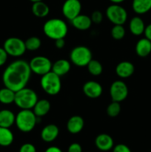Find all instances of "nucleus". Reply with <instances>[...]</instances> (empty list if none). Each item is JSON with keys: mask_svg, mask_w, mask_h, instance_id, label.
Returning a JSON list of instances; mask_svg holds the SVG:
<instances>
[{"mask_svg": "<svg viewBox=\"0 0 151 152\" xmlns=\"http://www.w3.org/2000/svg\"><path fill=\"white\" fill-rule=\"evenodd\" d=\"M136 53L140 57H146L151 53V41L147 38H142L136 45Z\"/></svg>", "mask_w": 151, "mask_h": 152, "instance_id": "19", "label": "nucleus"}, {"mask_svg": "<svg viewBox=\"0 0 151 152\" xmlns=\"http://www.w3.org/2000/svg\"><path fill=\"white\" fill-rule=\"evenodd\" d=\"M144 34L145 36V38H147L150 41H151V24H150L147 26L145 27Z\"/></svg>", "mask_w": 151, "mask_h": 152, "instance_id": "37", "label": "nucleus"}, {"mask_svg": "<svg viewBox=\"0 0 151 152\" xmlns=\"http://www.w3.org/2000/svg\"><path fill=\"white\" fill-rule=\"evenodd\" d=\"M33 14L38 18H44L50 13V7L43 1L33 3L31 7Z\"/></svg>", "mask_w": 151, "mask_h": 152, "instance_id": "24", "label": "nucleus"}, {"mask_svg": "<svg viewBox=\"0 0 151 152\" xmlns=\"http://www.w3.org/2000/svg\"><path fill=\"white\" fill-rule=\"evenodd\" d=\"M43 32L48 38L56 40L65 39L68 32L66 22L61 19L53 18L47 20L43 25Z\"/></svg>", "mask_w": 151, "mask_h": 152, "instance_id": "2", "label": "nucleus"}, {"mask_svg": "<svg viewBox=\"0 0 151 152\" xmlns=\"http://www.w3.org/2000/svg\"><path fill=\"white\" fill-rule=\"evenodd\" d=\"M96 148L102 151H108L114 147L113 139L107 134H100L95 140Z\"/></svg>", "mask_w": 151, "mask_h": 152, "instance_id": "13", "label": "nucleus"}, {"mask_svg": "<svg viewBox=\"0 0 151 152\" xmlns=\"http://www.w3.org/2000/svg\"><path fill=\"white\" fill-rule=\"evenodd\" d=\"M3 48L8 56L19 57L25 54L27 50L25 42L18 37H9L4 41Z\"/></svg>", "mask_w": 151, "mask_h": 152, "instance_id": "7", "label": "nucleus"}, {"mask_svg": "<svg viewBox=\"0 0 151 152\" xmlns=\"http://www.w3.org/2000/svg\"><path fill=\"white\" fill-rule=\"evenodd\" d=\"M134 71V65L132 62L128 61H122L115 67V73L120 78L122 79L129 78L133 75Z\"/></svg>", "mask_w": 151, "mask_h": 152, "instance_id": "15", "label": "nucleus"}, {"mask_svg": "<svg viewBox=\"0 0 151 152\" xmlns=\"http://www.w3.org/2000/svg\"><path fill=\"white\" fill-rule=\"evenodd\" d=\"M113 152H132L130 148L125 144L120 143L113 148Z\"/></svg>", "mask_w": 151, "mask_h": 152, "instance_id": "33", "label": "nucleus"}, {"mask_svg": "<svg viewBox=\"0 0 151 152\" xmlns=\"http://www.w3.org/2000/svg\"><path fill=\"white\" fill-rule=\"evenodd\" d=\"M16 115L9 109H2L0 111V127L10 129L15 123Z\"/></svg>", "mask_w": 151, "mask_h": 152, "instance_id": "22", "label": "nucleus"}, {"mask_svg": "<svg viewBox=\"0 0 151 152\" xmlns=\"http://www.w3.org/2000/svg\"><path fill=\"white\" fill-rule=\"evenodd\" d=\"M121 112V105L120 102L113 101L108 105L107 108V114L110 117H115Z\"/></svg>", "mask_w": 151, "mask_h": 152, "instance_id": "30", "label": "nucleus"}, {"mask_svg": "<svg viewBox=\"0 0 151 152\" xmlns=\"http://www.w3.org/2000/svg\"><path fill=\"white\" fill-rule=\"evenodd\" d=\"M39 118L31 109H21L16 115L15 124L20 132L28 133L33 130Z\"/></svg>", "mask_w": 151, "mask_h": 152, "instance_id": "3", "label": "nucleus"}, {"mask_svg": "<svg viewBox=\"0 0 151 152\" xmlns=\"http://www.w3.org/2000/svg\"><path fill=\"white\" fill-rule=\"evenodd\" d=\"M25 43L27 50H30V51H34V50H38L41 47V41L38 37H31L30 38L27 39Z\"/></svg>", "mask_w": 151, "mask_h": 152, "instance_id": "28", "label": "nucleus"}, {"mask_svg": "<svg viewBox=\"0 0 151 152\" xmlns=\"http://www.w3.org/2000/svg\"><path fill=\"white\" fill-rule=\"evenodd\" d=\"M70 68L71 65L69 61L67 59H60L53 63L51 71L61 77L68 74L70 70Z\"/></svg>", "mask_w": 151, "mask_h": 152, "instance_id": "18", "label": "nucleus"}, {"mask_svg": "<svg viewBox=\"0 0 151 152\" xmlns=\"http://www.w3.org/2000/svg\"><path fill=\"white\" fill-rule=\"evenodd\" d=\"M40 85L46 94L50 96H55L60 92L62 88L61 77L51 71L41 76Z\"/></svg>", "mask_w": 151, "mask_h": 152, "instance_id": "5", "label": "nucleus"}, {"mask_svg": "<svg viewBox=\"0 0 151 152\" xmlns=\"http://www.w3.org/2000/svg\"><path fill=\"white\" fill-rule=\"evenodd\" d=\"M50 108H51V105L47 99H38V101L33 108V111L37 117L41 118V117H44L48 114Z\"/></svg>", "mask_w": 151, "mask_h": 152, "instance_id": "20", "label": "nucleus"}, {"mask_svg": "<svg viewBox=\"0 0 151 152\" xmlns=\"http://www.w3.org/2000/svg\"><path fill=\"white\" fill-rule=\"evenodd\" d=\"M16 92L7 87L0 89V102L4 105H9L14 102Z\"/></svg>", "mask_w": 151, "mask_h": 152, "instance_id": "26", "label": "nucleus"}, {"mask_svg": "<svg viewBox=\"0 0 151 152\" xmlns=\"http://www.w3.org/2000/svg\"><path fill=\"white\" fill-rule=\"evenodd\" d=\"M29 62L17 59L9 64L2 74V82L4 87L15 92L25 88L31 77Z\"/></svg>", "mask_w": 151, "mask_h": 152, "instance_id": "1", "label": "nucleus"}, {"mask_svg": "<svg viewBox=\"0 0 151 152\" xmlns=\"http://www.w3.org/2000/svg\"><path fill=\"white\" fill-rule=\"evenodd\" d=\"M128 88L121 80H115L110 87V95L113 101L121 102L128 96Z\"/></svg>", "mask_w": 151, "mask_h": 152, "instance_id": "10", "label": "nucleus"}, {"mask_svg": "<svg viewBox=\"0 0 151 152\" xmlns=\"http://www.w3.org/2000/svg\"><path fill=\"white\" fill-rule=\"evenodd\" d=\"M19 152H36V148L32 143L27 142L20 147Z\"/></svg>", "mask_w": 151, "mask_h": 152, "instance_id": "32", "label": "nucleus"}, {"mask_svg": "<svg viewBox=\"0 0 151 152\" xmlns=\"http://www.w3.org/2000/svg\"><path fill=\"white\" fill-rule=\"evenodd\" d=\"M38 99L35 91L25 87L16 91L14 103L21 109H33Z\"/></svg>", "mask_w": 151, "mask_h": 152, "instance_id": "4", "label": "nucleus"}, {"mask_svg": "<svg viewBox=\"0 0 151 152\" xmlns=\"http://www.w3.org/2000/svg\"><path fill=\"white\" fill-rule=\"evenodd\" d=\"M106 16L113 25H124L127 19V12L119 4H113L106 10Z\"/></svg>", "mask_w": 151, "mask_h": 152, "instance_id": "9", "label": "nucleus"}, {"mask_svg": "<svg viewBox=\"0 0 151 152\" xmlns=\"http://www.w3.org/2000/svg\"><path fill=\"white\" fill-rule=\"evenodd\" d=\"M29 65L32 73L37 75L43 76L51 71L53 63L47 56H36L30 59Z\"/></svg>", "mask_w": 151, "mask_h": 152, "instance_id": "8", "label": "nucleus"}, {"mask_svg": "<svg viewBox=\"0 0 151 152\" xmlns=\"http://www.w3.org/2000/svg\"><path fill=\"white\" fill-rule=\"evenodd\" d=\"M44 152H62V151L57 146H50L47 148Z\"/></svg>", "mask_w": 151, "mask_h": 152, "instance_id": "38", "label": "nucleus"}, {"mask_svg": "<svg viewBox=\"0 0 151 152\" xmlns=\"http://www.w3.org/2000/svg\"><path fill=\"white\" fill-rule=\"evenodd\" d=\"M59 129L56 125L49 124L44 126L41 132V137L45 142H51L58 137Z\"/></svg>", "mask_w": 151, "mask_h": 152, "instance_id": "14", "label": "nucleus"}, {"mask_svg": "<svg viewBox=\"0 0 151 152\" xmlns=\"http://www.w3.org/2000/svg\"><path fill=\"white\" fill-rule=\"evenodd\" d=\"M132 8L137 14H144L151 10V0H133Z\"/></svg>", "mask_w": 151, "mask_h": 152, "instance_id": "23", "label": "nucleus"}, {"mask_svg": "<svg viewBox=\"0 0 151 152\" xmlns=\"http://www.w3.org/2000/svg\"><path fill=\"white\" fill-rule=\"evenodd\" d=\"M62 10L65 17L71 21L81 13V1L79 0H66L62 5Z\"/></svg>", "mask_w": 151, "mask_h": 152, "instance_id": "11", "label": "nucleus"}, {"mask_svg": "<svg viewBox=\"0 0 151 152\" xmlns=\"http://www.w3.org/2000/svg\"><path fill=\"white\" fill-rule=\"evenodd\" d=\"M30 1H32L33 3H34V2H37V1H42V0H30Z\"/></svg>", "mask_w": 151, "mask_h": 152, "instance_id": "40", "label": "nucleus"}, {"mask_svg": "<svg viewBox=\"0 0 151 152\" xmlns=\"http://www.w3.org/2000/svg\"><path fill=\"white\" fill-rule=\"evenodd\" d=\"M14 140L13 132L9 128L0 127V145L7 147L11 145Z\"/></svg>", "mask_w": 151, "mask_h": 152, "instance_id": "25", "label": "nucleus"}, {"mask_svg": "<svg viewBox=\"0 0 151 152\" xmlns=\"http://www.w3.org/2000/svg\"><path fill=\"white\" fill-rule=\"evenodd\" d=\"M145 25L143 19L139 16H134L132 18L129 24V28L131 34L134 36H140L144 34Z\"/></svg>", "mask_w": 151, "mask_h": 152, "instance_id": "21", "label": "nucleus"}, {"mask_svg": "<svg viewBox=\"0 0 151 152\" xmlns=\"http://www.w3.org/2000/svg\"><path fill=\"white\" fill-rule=\"evenodd\" d=\"M68 152H82L81 145L78 142H73L68 147Z\"/></svg>", "mask_w": 151, "mask_h": 152, "instance_id": "35", "label": "nucleus"}, {"mask_svg": "<svg viewBox=\"0 0 151 152\" xmlns=\"http://www.w3.org/2000/svg\"><path fill=\"white\" fill-rule=\"evenodd\" d=\"M8 57V54L3 48H0V67L6 63Z\"/></svg>", "mask_w": 151, "mask_h": 152, "instance_id": "34", "label": "nucleus"}, {"mask_svg": "<svg viewBox=\"0 0 151 152\" xmlns=\"http://www.w3.org/2000/svg\"><path fill=\"white\" fill-rule=\"evenodd\" d=\"M73 26L77 30L79 31H87L91 27L92 21L90 19V16H87L84 14H81L74 18L73 19L70 21Z\"/></svg>", "mask_w": 151, "mask_h": 152, "instance_id": "17", "label": "nucleus"}, {"mask_svg": "<svg viewBox=\"0 0 151 152\" xmlns=\"http://www.w3.org/2000/svg\"><path fill=\"white\" fill-rule=\"evenodd\" d=\"M93 58L90 49L84 45H78L72 49L70 53L71 62L78 67H85Z\"/></svg>", "mask_w": 151, "mask_h": 152, "instance_id": "6", "label": "nucleus"}, {"mask_svg": "<svg viewBox=\"0 0 151 152\" xmlns=\"http://www.w3.org/2000/svg\"><path fill=\"white\" fill-rule=\"evenodd\" d=\"M82 90L84 95L90 99L99 98L103 92V88L100 83L93 80L86 82L83 86Z\"/></svg>", "mask_w": 151, "mask_h": 152, "instance_id": "12", "label": "nucleus"}, {"mask_svg": "<svg viewBox=\"0 0 151 152\" xmlns=\"http://www.w3.org/2000/svg\"><path fill=\"white\" fill-rule=\"evenodd\" d=\"M65 39H58L55 40V46L56 48L62 49L65 47Z\"/></svg>", "mask_w": 151, "mask_h": 152, "instance_id": "36", "label": "nucleus"}, {"mask_svg": "<svg viewBox=\"0 0 151 152\" xmlns=\"http://www.w3.org/2000/svg\"><path fill=\"white\" fill-rule=\"evenodd\" d=\"M90 19H91L93 23L100 24L103 20V14L99 10H95L92 13L91 16H90Z\"/></svg>", "mask_w": 151, "mask_h": 152, "instance_id": "31", "label": "nucleus"}, {"mask_svg": "<svg viewBox=\"0 0 151 152\" xmlns=\"http://www.w3.org/2000/svg\"><path fill=\"white\" fill-rule=\"evenodd\" d=\"M109 1H110L113 4H121L125 0H109Z\"/></svg>", "mask_w": 151, "mask_h": 152, "instance_id": "39", "label": "nucleus"}, {"mask_svg": "<svg viewBox=\"0 0 151 152\" xmlns=\"http://www.w3.org/2000/svg\"><path fill=\"white\" fill-rule=\"evenodd\" d=\"M110 34L114 39L121 40L125 36L126 31L122 25H114V26L111 29Z\"/></svg>", "mask_w": 151, "mask_h": 152, "instance_id": "29", "label": "nucleus"}, {"mask_svg": "<svg viewBox=\"0 0 151 152\" xmlns=\"http://www.w3.org/2000/svg\"><path fill=\"white\" fill-rule=\"evenodd\" d=\"M84 126V119L78 115H74L68 120L67 123V129L73 134H76L82 131Z\"/></svg>", "mask_w": 151, "mask_h": 152, "instance_id": "16", "label": "nucleus"}, {"mask_svg": "<svg viewBox=\"0 0 151 152\" xmlns=\"http://www.w3.org/2000/svg\"><path fill=\"white\" fill-rule=\"evenodd\" d=\"M89 73L93 76H99L103 71V67L99 61L92 59L87 65Z\"/></svg>", "mask_w": 151, "mask_h": 152, "instance_id": "27", "label": "nucleus"}]
</instances>
